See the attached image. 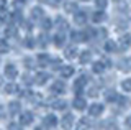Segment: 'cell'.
Wrapping results in <instances>:
<instances>
[{"mask_svg":"<svg viewBox=\"0 0 131 130\" xmlns=\"http://www.w3.org/2000/svg\"><path fill=\"white\" fill-rule=\"evenodd\" d=\"M74 22L77 23V25H84L85 22H87V13L82 10H77L75 13H74Z\"/></svg>","mask_w":131,"mask_h":130,"instance_id":"obj_1","label":"cell"},{"mask_svg":"<svg viewBox=\"0 0 131 130\" xmlns=\"http://www.w3.org/2000/svg\"><path fill=\"white\" fill-rule=\"evenodd\" d=\"M31 17H33V18H39V17H43V10H41L39 7L33 8V13H31Z\"/></svg>","mask_w":131,"mask_h":130,"instance_id":"obj_4","label":"cell"},{"mask_svg":"<svg viewBox=\"0 0 131 130\" xmlns=\"http://www.w3.org/2000/svg\"><path fill=\"white\" fill-rule=\"evenodd\" d=\"M121 43L125 44V46H128V44L131 43V36H129V35H125V36L121 38Z\"/></svg>","mask_w":131,"mask_h":130,"instance_id":"obj_8","label":"cell"},{"mask_svg":"<svg viewBox=\"0 0 131 130\" xmlns=\"http://www.w3.org/2000/svg\"><path fill=\"white\" fill-rule=\"evenodd\" d=\"M54 38H56V44H57V46L64 43V35H61V33H59V35H56Z\"/></svg>","mask_w":131,"mask_h":130,"instance_id":"obj_7","label":"cell"},{"mask_svg":"<svg viewBox=\"0 0 131 130\" xmlns=\"http://www.w3.org/2000/svg\"><path fill=\"white\" fill-rule=\"evenodd\" d=\"M105 20V13H103V10H98L93 13V22L95 23H100V22H103Z\"/></svg>","mask_w":131,"mask_h":130,"instance_id":"obj_3","label":"cell"},{"mask_svg":"<svg viewBox=\"0 0 131 130\" xmlns=\"http://www.w3.org/2000/svg\"><path fill=\"white\" fill-rule=\"evenodd\" d=\"M64 10L69 12V13H75V12H77V5L74 2H67V3H64Z\"/></svg>","mask_w":131,"mask_h":130,"instance_id":"obj_2","label":"cell"},{"mask_svg":"<svg viewBox=\"0 0 131 130\" xmlns=\"http://www.w3.org/2000/svg\"><path fill=\"white\" fill-rule=\"evenodd\" d=\"M51 26H52L51 18H44V20H43V28H44V30H49Z\"/></svg>","mask_w":131,"mask_h":130,"instance_id":"obj_6","label":"cell"},{"mask_svg":"<svg viewBox=\"0 0 131 130\" xmlns=\"http://www.w3.org/2000/svg\"><path fill=\"white\" fill-rule=\"evenodd\" d=\"M95 5H97V8H106V5H108V2L106 0H95Z\"/></svg>","mask_w":131,"mask_h":130,"instance_id":"obj_5","label":"cell"}]
</instances>
